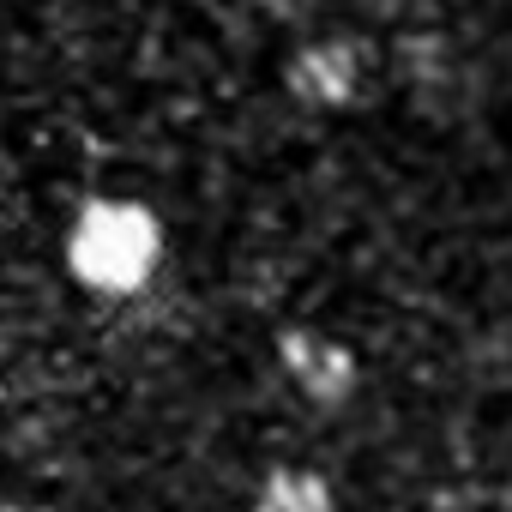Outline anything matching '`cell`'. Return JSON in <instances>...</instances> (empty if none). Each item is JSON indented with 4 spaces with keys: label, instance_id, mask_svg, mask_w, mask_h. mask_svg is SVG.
<instances>
[{
    "label": "cell",
    "instance_id": "cell-2",
    "mask_svg": "<svg viewBox=\"0 0 512 512\" xmlns=\"http://www.w3.org/2000/svg\"><path fill=\"white\" fill-rule=\"evenodd\" d=\"M253 512H338V500H332L326 476L284 464V470H272V476L260 482V500H253Z\"/></svg>",
    "mask_w": 512,
    "mask_h": 512
},
{
    "label": "cell",
    "instance_id": "cell-1",
    "mask_svg": "<svg viewBox=\"0 0 512 512\" xmlns=\"http://www.w3.org/2000/svg\"><path fill=\"white\" fill-rule=\"evenodd\" d=\"M163 217L139 199H85L79 217L67 223V241H61V260L73 272V284H85L91 296H139L157 266H163Z\"/></svg>",
    "mask_w": 512,
    "mask_h": 512
},
{
    "label": "cell",
    "instance_id": "cell-4",
    "mask_svg": "<svg viewBox=\"0 0 512 512\" xmlns=\"http://www.w3.org/2000/svg\"><path fill=\"white\" fill-rule=\"evenodd\" d=\"M0 512H55V506H31V500H13V506H0Z\"/></svg>",
    "mask_w": 512,
    "mask_h": 512
},
{
    "label": "cell",
    "instance_id": "cell-3",
    "mask_svg": "<svg viewBox=\"0 0 512 512\" xmlns=\"http://www.w3.org/2000/svg\"><path fill=\"white\" fill-rule=\"evenodd\" d=\"M284 356H290L296 380H302L314 398H338V392H350V356H344V344L290 338V344H284Z\"/></svg>",
    "mask_w": 512,
    "mask_h": 512
}]
</instances>
